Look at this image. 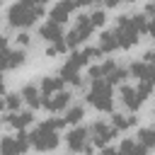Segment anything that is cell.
Returning <instances> with one entry per match:
<instances>
[{"label": "cell", "instance_id": "obj_1", "mask_svg": "<svg viewBox=\"0 0 155 155\" xmlns=\"http://www.w3.org/2000/svg\"><path fill=\"white\" fill-rule=\"evenodd\" d=\"M65 126L63 119H46L41 121L31 133H29V145H34L36 150L41 153H48V150H56L58 148V131Z\"/></svg>", "mask_w": 155, "mask_h": 155}, {"label": "cell", "instance_id": "obj_2", "mask_svg": "<svg viewBox=\"0 0 155 155\" xmlns=\"http://www.w3.org/2000/svg\"><path fill=\"white\" fill-rule=\"evenodd\" d=\"M41 17H44V5H36L31 0H19L7 10V22H10V27H17V29L31 27Z\"/></svg>", "mask_w": 155, "mask_h": 155}, {"label": "cell", "instance_id": "obj_3", "mask_svg": "<svg viewBox=\"0 0 155 155\" xmlns=\"http://www.w3.org/2000/svg\"><path fill=\"white\" fill-rule=\"evenodd\" d=\"M114 85H109L104 78H97L90 82V90H87V102L97 109V111H111L114 107Z\"/></svg>", "mask_w": 155, "mask_h": 155}, {"label": "cell", "instance_id": "obj_4", "mask_svg": "<svg viewBox=\"0 0 155 155\" xmlns=\"http://www.w3.org/2000/svg\"><path fill=\"white\" fill-rule=\"evenodd\" d=\"M92 31H94V27H92V22H90V17L87 15H80L78 17V24L63 36V41H65V46H68V51L70 48H75L78 44H82V41H87L90 36H92Z\"/></svg>", "mask_w": 155, "mask_h": 155}, {"label": "cell", "instance_id": "obj_5", "mask_svg": "<svg viewBox=\"0 0 155 155\" xmlns=\"http://www.w3.org/2000/svg\"><path fill=\"white\" fill-rule=\"evenodd\" d=\"M114 31H116V41H119V48H131L136 41H138V31H136V27H133V22H131V17L128 15H119L116 17V27H114Z\"/></svg>", "mask_w": 155, "mask_h": 155}, {"label": "cell", "instance_id": "obj_6", "mask_svg": "<svg viewBox=\"0 0 155 155\" xmlns=\"http://www.w3.org/2000/svg\"><path fill=\"white\" fill-rule=\"evenodd\" d=\"M65 143H68L70 153H92V150H94V145L90 143V133H87V128H80V126L68 131Z\"/></svg>", "mask_w": 155, "mask_h": 155}, {"label": "cell", "instance_id": "obj_7", "mask_svg": "<svg viewBox=\"0 0 155 155\" xmlns=\"http://www.w3.org/2000/svg\"><path fill=\"white\" fill-rule=\"evenodd\" d=\"M29 148V133L19 131L17 136H5L0 140V155H22Z\"/></svg>", "mask_w": 155, "mask_h": 155}, {"label": "cell", "instance_id": "obj_8", "mask_svg": "<svg viewBox=\"0 0 155 155\" xmlns=\"http://www.w3.org/2000/svg\"><path fill=\"white\" fill-rule=\"evenodd\" d=\"M87 133H90V143L97 145V148H104V145L116 136V131H114L109 124H104V121H94V124L87 128Z\"/></svg>", "mask_w": 155, "mask_h": 155}, {"label": "cell", "instance_id": "obj_9", "mask_svg": "<svg viewBox=\"0 0 155 155\" xmlns=\"http://www.w3.org/2000/svg\"><path fill=\"white\" fill-rule=\"evenodd\" d=\"M70 92L68 90H58V92H51V94H44V99H41V107H46L51 114H56V111H63L68 104H70Z\"/></svg>", "mask_w": 155, "mask_h": 155}, {"label": "cell", "instance_id": "obj_10", "mask_svg": "<svg viewBox=\"0 0 155 155\" xmlns=\"http://www.w3.org/2000/svg\"><path fill=\"white\" fill-rule=\"evenodd\" d=\"M126 70H128V75H131V78H138V80H153V82H155V65H153V63L133 61Z\"/></svg>", "mask_w": 155, "mask_h": 155}, {"label": "cell", "instance_id": "obj_11", "mask_svg": "<svg viewBox=\"0 0 155 155\" xmlns=\"http://www.w3.org/2000/svg\"><path fill=\"white\" fill-rule=\"evenodd\" d=\"M75 7H78L75 0H58V2L53 5V10H51V19L58 22V24H63V22H68V17L73 15Z\"/></svg>", "mask_w": 155, "mask_h": 155}, {"label": "cell", "instance_id": "obj_12", "mask_svg": "<svg viewBox=\"0 0 155 155\" xmlns=\"http://www.w3.org/2000/svg\"><path fill=\"white\" fill-rule=\"evenodd\" d=\"M121 102H124V107L128 109V111H138L140 109V104H143V99L138 97V92H136V87H131V85H121Z\"/></svg>", "mask_w": 155, "mask_h": 155}, {"label": "cell", "instance_id": "obj_13", "mask_svg": "<svg viewBox=\"0 0 155 155\" xmlns=\"http://www.w3.org/2000/svg\"><path fill=\"white\" fill-rule=\"evenodd\" d=\"M39 34H41V39H44V41H58V39H63V24H58V22L48 19L46 24H41Z\"/></svg>", "mask_w": 155, "mask_h": 155}, {"label": "cell", "instance_id": "obj_14", "mask_svg": "<svg viewBox=\"0 0 155 155\" xmlns=\"http://www.w3.org/2000/svg\"><path fill=\"white\" fill-rule=\"evenodd\" d=\"M19 97H22V102H27L31 109H39V107H41V99H44V94L39 92L36 85H24L22 92H19Z\"/></svg>", "mask_w": 155, "mask_h": 155}, {"label": "cell", "instance_id": "obj_15", "mask_svg": "<svg viewBox=\"0 0 155 155\" xmlns=\"http://www.w3.org/2000/svg\"><path fill=\"white\" fill-rule=\"evenodd\" d=\"M116 155H148V148L140 145V143L133 140V138H124V140L119 143Z\"/></svg>", "mask_w": 155, "mask_h": 155}, {"label": "cell", "instance_id": "obj_16", "mask_svg": "<svg viewBox=\"0 0 155 155\" xmlns=\"http://www.w3.org/2000/svg\"><path fill=\"white\" fill-rule=\"evenodd\" d=\"M5 121H7L12 128H19V131H22V128H27V126L34 121V114H31V111H19V109H17V111H10V116H7Z\"/></svg>", "mask_w": 155, "mask_h": 155}, {"label": "cell", "instance_id": "obj_17", "mask_svg": "<svg viewBox=\"0 0 155 155\" xmlns=\"http://www.w3.org/2000/svg\"><path fill=\"white\" fill-rule=\"evenodd\" d=\"M58 78H61L63 82H68V85H82V80H80V68H75V65H70L68 61L63 63V68H61V73H58Z\"/></svg>", "mask_w": 155, "mask_h": 155}, {"label": "cell", "instance_id": "obj_18", "mask_svg": "<svg viewBox=\"0 0 155 155\" xmlns=\"http://www.w3.org/2000/svg\"><path fill=\"white\" fill-rule=\"evenodd\" d=\"M97 48H99L102 53H111V51H116V48H119L116 31H114V29H111V31H104V34L99 36V44H97Z\"/></svg>", "mask_w": 155, "mask_h": 155}, {"label": "cell", "instance_id": "obj_19", "mask_svg": "<svg viewBox=\"0 0 155 155\" xmlns=\"http://www.w3.org/2000/svg\"><path fill=\"white\" fill-rule=\"evenodd\" d=\"M63 87V80L61 78H53V75H46L41 78V85H39V92L41 94H51V92H58Z\"/></svg>", "mask_w": 155, "mask_h": 155}, {"label": "cell", "instance_id": "obj_20", "mask_svg": "<svg viewBox=\"0 0 155 155\" xmlns=\"http://www.w3.org/2000/svg\"><path fill=\"white\" fill-rule=\"evenodd\" d=\"M136 124V116H126V114H114L111 116V128L114 131H128Z\"/></svg>", "mask_w": 155, "mask_h": 155}, {"label": "cell", "instance_id": "obj_21", "mask_svg": "<svg viewBox=\"0 0 155 155\" xmlns=\"http://www.w3.org/2000/svg\"><path fill=\"white\" fill-rule=\"evenodd\" d=\"M126 78H128V70H126L124 65H114V68L107 73V78H104V80H107L109 85H116V82H124Z\"/></svg>", "mask_w": 155, "mask_h": 155}, {"label": "cell", "instance_id": "obj_22", "mask_svg": "<svg viewBox=\"0 0 155 155\" xmlns=\"http://www.w3.org/2000/svg\"><path fill=\"white\" fill-rule=\"evenodd\" d=\"M82 116H85V109H82L80 104H73V107L68 104V107H65V116H63V121H65V124H78Z\"/></svg>", "mask_w": 155, "mask_h": 155}, {"label": "cell", "instance_id": "obj_23", "mask_svg": "<svg viewBox=\"0 0 155 155\" xmlns=\"http://www.w3.org/2000/svg\"><path fill=\"white\" fill-rule=\"evenodd\" d=\"M114 65H116L114 61H104V63H99V65H92V68H90V80H97V78H107V73H109Z\"/></svg>", "mask_w": 155, "mask_h": 155}, {"label": "cell", "instance_id": "obj_24", "mask_svg": "<svg viewBox=\"0 0 155 155\" xmlns=\"http://www.w3.org/2000/svg\"><path fill=\"white\" fill-rule=\"evenodd\" d=\"M136 140L150 150V148L155 145V131H153V128H140V131H138V136H136Z\"/></svg>", "mask_w": 155, "mask_h": 155}, {"label": "cell", "instance_id": "obj_25", "mask_svg": "<svg viewBox=\"0 0 155 155\" xmlns=\"http://www.w3.org/2000/svg\"><path fill=\"white\" fill-rule=\"evenodd\" d=\"M24 61H27V53H24L22 48H17V51H10V58H7V68H10V70H15V68L24 65Z\"/></svg>", "mask_w": 155, "mask_h": 155}, {"label": "cell", "instance_id": "obj_26", "mask_svg": "<svg viewBox=\"0 0 155 155\" xmlns=\"http://www.w3.org/2000/svg\"><path fill=\"white\" fill-rule=\"evenodd\" d=\"M136 92H138V97L145 102V99L150 97V92H153V80H138V85H136Z\"/></svg>", "mask_w": 155, "mask_h": 155}, {"label": "cell", "instance_id": "obj_27", "mask_svg": "<svg viewBox=\"0 0 155 155\" xmlns=\"http://www.w3.org/2000/svg\"><path fill=\"white\" fill-rule=\"evenodd\" d=\"M65 51H68V46H65V41H63V39L51 41V46L46 48V53H48V56H58V53H65Z\"/></svg>", "mask_w": 155, "mask_h": 155}, {"label": "cell", "instance_id": "obj_28", "mask_svg": "<svg viewBox=\"0 0 155 155\" xmlns=\"http://www.w3.org/2000/svg\"><path fill=\"white\" fill-rule=\"evenodd\" d=\"M19 104H22V97L19 94H5V109H10V111H17L19 109Z\"/></svg>", "mask_w": 155, "mask_h": 155}, {"label": "cell", "instance_id": "obj_29", "mask_svg": "<svg viewBox=\"0 0 155 155\" xmlns=\"http://www.w3.org/2000/svg\"><path fill=\"white\" fill-rule=\"evenodd\" d=\"M90 17V22H92V27L97 29V27H102L104 22H107V15H104V10H94L92 15H87Z\"/></svg>", "mask_w": 155, "mask_h": 155}, {"label": "cell", "instance_id": "obj_30", "mask_svg": "<svg viewBox=\"0 0 155 155\" xmlns=\"http://www.w3.org/2000/svg\"><path fill=\"white\" fill-rule=\"evenodd\" d=\"M7 58H10V48H0V70L7 68Z\"/></svg>", "mask_w": 155, "mask_h": 155}, {"label": "cell", "instance_id": "obj_31", "mask_svg": "<svg viewBox=\"0 0 155 155\" xmlns=\"http://www.w3.org/2000/svg\"><path fill=\"white\" fill-rule=\"evenodd\" d=\"M29 39H31V36H29V34H24V31H22V34H19V36H17V44H22V46H27V44H29Z\"/></svg>", "mask_w": 155, "mask_h": 155}, {"label": "cell", "instance_id": "obj_32", "mask_svg": "<svg viewBox=\"0 0 155 155\" xmlns=\"http://www.w3.org/2000/svg\"><path fill=\"white\" fill-rule=\"evenodd\" d=\"M97 0H75V5H82V7H90V5H94Z\"/></svg>", "mask_w": 155, "mask_h": 155}, {"label": "cell", "instance_id": "obj_33", "mask_svg": "<svg viewBox=\"0 0 155 155\" xmlns=\"http://www.w3.org/2000/svg\"><path fill=\"white\" fill-rule=\"evenodd\" d=\"M119 2H124V0H104V5H107V7H116Z\"/></svg>", "mask_w": 155, "mask_h": 155}, {"label": "cell", "instance_id": "obj_34", "mask_svg": "<svg viewBox=\"0 0 155 155\" xmlns=\"http://www.w3.org/2000/svg\"><path fill=\"white\" fill-rule=\"evenodd\" d=\"M5 92V80H2V70H0V94Z\"/></svg>", "mask_w": 155, "mask_h": 155}, {"label": "cell", "instance_id": "obj_35", "mask_svg": "<svg viewBox=\"0 0 155 155\" xmlns=\"http://www.w3.org/2000/svg\"><path fill=\"white\" fill-rule=\"evenodd\" d=\"M0 48H7V39L5 36H0Z\"/></svg>", "mask_w": 155, "mask_h": 155}, {"label": "cell", "instance_id": "obj_36", "mask_svg": "<svg viewBox=\"0 0 155 155\" xmlns=\"http://www.w3.org/2000/svg\"><path fill=\"white\" fill-rule=\"evenodd\" d=\"M0 111H5V97H0Z\"/></svg>", "mask_w": 155, "mask_h": 155}, {"label": "cell", "instance_id": "obj_37", "mask_svg": "<svg viewBox=\"0 0 155 155\" xmlns=\"http://www.w3.org/2000/svg\"><path fill=\"white\" fill-rule=\"evenodd\" d=\"M31 2H36V5H44V2H46V0H31Z\"/></svg>", "mask_w": 155, "mask_h": 155}, {"label": "cell", "instance_id": "obj_38", "mask_svg": "<svg viewBox=\"0 0 155 155\" xmlns=\"http://www.w3.org/2000/svg\"><path fill=\"white\" fill-rule=\"evenodd\" d=\"M124 2H136V0H124Z\"/></svg>", "mask_w": 155, "mask_h": 155}]
</instances>
